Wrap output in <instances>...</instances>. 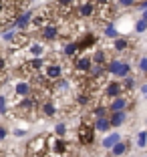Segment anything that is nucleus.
<instances>
[{
    "mask_svg": "<svg viewBox=\"0 0 147 157\" xmlns=\"http://www.w3.org/2000/svg\"><path fill=\"white\" fill-rule=\"evenodd\" d=\"M77 133H79V143L81 145H91L93 141H95L97 131H95V127H93V117L91 115L81 119V125H79Z\"/></svg>",
    "mask_w": 147,
    "mask_h": 157,
    "instance_id": "1",
    "label": "nucleus"
},
{
    "mask_svg": "<svg viewBox=\"0 0 147 157\" xmlns=\"http://www.w3.org/2000/svg\"><path fill=\"white\" fill-rule=\"evenodd\" d=\"M38 75L42 78H46L48 83H55V81L63 78V65H59V63H44V67L41 69Z\"/></svg>",
    "mask_w": 147,
    "mask_h": 157,
    "instance_id": "2",
    "label": "nucleus"
},
{
    "mask_svg": "<svg viewBox=\"0 0 147 157\" xmlns=\"http://www.w3.org/2000/svg\"><path fill=\"white\" fill-rule=\"evenodd\" d=\"M26 149H28V155H30V157H41L42 153L46 151V135H38V137H34L30 143L26 145Z\"/></svg>",
    "mask_w": 147,
    "mask_h": 157,
    "instance_id": "3",
    "label": "nucleus"
},
{
    "mask_svg": "<svg viewBox=\"0 0 147 157\" xmlns=\"http://www.w3.org/2000/svg\"><path fill=\"white\" fill-rule=\"evenodd\" d=\"M91 67H93L91 56H79V59L75 60V71H73V75H89Z\"/></svg>",
    "mask_w": 147,
    "mask_h": 157,
    "instance_id": "4",
    "label": "nucleus"
},
{
    "mask_svg": "<svg viewBox=\"0 0 147 157\" xmlns=\"http://www.w3.org/2000/svg\"><path fill=\"white\" fill-rule=\"evenodd\" d=\"M75 6H77V14L81 18L93 16V12H95V2H93V0H81V2H77Z\"/></svg>",
    "mask_w": 147,
    "mask_h": 157,
    "instance_id": "5",
    "label": "nucleus"
},
{
    "mask_svg": "<svg viewBox=\"0 0 147 157\" xmlns=\"http://www.w3.org/2000/svg\"><path fill=\"white\" fill-rule=\"evenodd\" d=\"M123 95V87H121V83L119 81H109V83L105 85V97L107 99H117V97H121Z\"/></svg>",
    "mask_w": 147,
    "mask_h": 157,
    "instance_id": "6",
    "label": "nucleus"
},
{
    "mask_svg": "<svg viewBox=\"0 0 147 157\" xmlns=\"http://www.w3.org/2000/svg\"><path fill=\"white\" fill-rule=\"evenodd\" d=\"M28 42H30V36H28L26 33H16L14 38L10 40V48H12V51H18V48H24Z\"/></svg>",
    "mask_w": 147,
    "mask_h": 157,
    "instance_id": "7",
    "label": "nucleus"
},
{
    "mask_svg": "<svg viewBox=\"0 0 147 157\" xmlns=\"http://www.w3.org/2000/svg\"><path fill=\"white\" fill-rule=\"evenodd\" d=\"M30 18H32V12H30V10H26L24 14H18V18L14 20V22L10 24V26H12V28H18L20 33H22L24 28H26L28 24H30Z\"/></svg>",
    "mask_w": 147,
    "mask_h": 157,
    "instance_id": "8",
    "label": "nucleus"
},
{
    "mask_svg": "<svg viewBox=\"0 0 147 157\" xmlns=\"http://www.w3.org/2000/svg\"><path fill=\"white\" fill-rule=\"evenodd\" d=\"M97 42V36L93 33H89V34H83V36L77 40V48L79 51H85V48H89V46H93Z\"/></svg>",
    "mask_w": 147,
    "mask_h": 157,
    "instance_id": "9",
    "label": "nucleus"
},
{
    "mask_svg": "<svg viewBox=\"0 0 147 157\" xmlns=\"http://www.w3.org/2000/svg\"><path fill=\"white\" fill-rule=\"evenodd\" d=\"M42 33V38L44 40H56L59 38V24H48L41 30Z\"/></svg>",
    "mask_w": 147,
    "mask_h": 157,
    "instance_id": "10",
    "label": "nucleus"
},
{
    "mask_svg": "<svg viewBox=\"0 0 147 157\" xmlns=\"http://www.w3.org/2000/svg\"><path fill=\"white\" fill-rule=\"evenodd\" d=\"M38 109L42 111V115H44V117H52L56 113V103L52 101V99H48V101H42L41 105H38Z\"/></svg>",
    "mask_w": 147,
    "mask_h": 157,
    "instance_id": "11",
    "label": "nucleus"
},
{
    "mask_svg": "<svg viewBox=\"0 0 147 157\" xmlns=\"http://www.w3.org/2000/svg\"><path fill=\"white\" fill-rule=\"evenodd\" d=\"M127 109V99L121 95V97H117V99H113L111 101V105H109V111L111 113H119V111H125Z\"/></svg>",
    "mask_w": 147,
    "mask_h": 157,
    "instance_id": "12",
    "label": "nucleus"
},
{
    "mask_svg": "<svg viewBox=\"0 0 147 157\" xmlns=\"http://www.w3.org/2000/svg\"><path fill=\"white\" fill-rule=\"evenodd\" d=\"M14 93H16L18 97L24 99V97H28V95L32 93V87H30V83H28V81H20V83L14 87Z\"/></svg>",
    "mask_w": 147,
    "mask_h": 157,
    "instance_id": "13",
    "label": "nucleus"
},
{
    "mask_svg": "<svg viewBox=\"0 0 147 157\" xmlns=\"http://www.w3.org/2000/svg\"><path fill=\"white\" fill-rule=\"evenodd\" d=\"M125 119H127V113H125V111L111 113V115H109V123H111V127H121V125L125 123Z\"/></svg>",
    "mask_w": 147,
    "mask_h": 157,
    "instance_id": "14",
    "label": "nucleus"
},
{
    "mask_svg": "<svg viewBox=\"0 0 147 157\" xmlns=\"http://www.w3.org/2000/svg\"><path fill=\"white\" fill-rule=\"evenodd\" d=\"M93 127H95V131H103V133H105L107 129H111L109 117H99V119H95L93 121Z\"/></svg>",
    "mask_w": 147,
    "mask_h": 157,
    "instance_id": "15",
    "label": "nucleus"
},
{
    "mask_svg": "<svg viewBox=\"0 0 147 157\" xmlns=\"http://www.w3.org/2000/svg\"><path fill=\"white\" fill-rule=\"evenodd\" d=\"M77 52H79L77 42H69V44H64V48H63V55L67 56V59H75V56H77Z\"/></svg>",
    "mask_w": 147,
    "mask_h": 157,
    "instance_id": "16",
    "label": "nucleus"
},
{
    "mask_svg": "<svg viewBox=\"0 0 147 157\" xmlns=\"http://www.w3.org/2000/svg\"><path fill=\"white\" fill-rule=\"evenodd\" d=\"M91 63H93V65H99V67H105V63H107V52L105 51H97L95 55H93Z\"/></svg>",
    "mask_w": 147,
    "mask_h": 157,
    "instance_id": "17",
    "label": "nucleus"
},
{
    "mask_svg": "<svg viewBox=\"0 0 147 157\" xmlns=\"http://www.w3.org/2000/svg\"><path fill=\"white\" fill-rule=\"evenodd\" d=\"M30 55L34 56V59H41V56L44 55V44H42V42H32L30 44Z\"/></svg>",
    "mask_w": 147,
    "mask_h": 157,
    "instance_id": "18",
    "label": "nucleus"
},
{
    "mask_svg": "<svg viewBox=\"0 0 147 157\" xmlns=\"http://www.w3.org/2000/svg\"><path fill=\"white\" fill-rule=\"evenodd\" d=\"M115 143H119V133H111L109 137L103 139V147H105V149H111Z\"/></svg>",
    "mask_w": 147,
    "mask_h": 157,
    "instance_id": "19",
    "label": "nucleus"
},
{
    "mask_svg": "<svg viewBox=\"0 0 147 157\" xmlns=\"http://www.w3.org/2000/svg\"><path fill=\"white\" fill-rule=\"evenodd\" d=\"M77 105L79 107H89L91 105V95H89V93H79L77 95Z\"/></svg>",
    "mask_w": 147,
    "mask_h": 157,
    "instance_id": "20",
    "label": "nucleus"
},
{
    "mask_svg": "<svg viewBox=\"0 0 147 157\" xmlns=\"http://www.w3.org/2000/svg\"><path fill=\"white\" fill-rule=\"evenodd\" d=\"M129 75H131V67H129L127 63H121V65H119V69H117V73H115V77L125 78V77H129Z\"/></svg>",
    "mask_w": 147,
    "mask_h": 157,
    "instance_id": "21",
    "label": "nucleus"
},
{
    "mask_svg": "<svg viewBox=\"0 0 147 157\" xmlns=\"http://www.w3.org/2000/svg\"><path fill=\"white\" fill-rule=\"evenodd\" d=\"M111 151H113V155H115V157L125 155V151H127V145H125L123 141H119V143H115L113 147H111Z\"/></svg>",
    "mask_w": 147,
    "mask_h": 157,
    "instance_id": "22",
    "label": "nucleus"
},
{
    "mask_svg": "<svg viewBox=\"0 0 147 157\" xmlns=\"http://www.w3.org/2000/svg\"><path fill=\"white\" fill-rule=\"evenodd\" d=\"M133 85H135V78L129 75V77H125V78H123L121 87H123V91H131V89H133Z\"/></svg>",
    "mask_w": 147,
    "mask_h": 157,
    "instance_id": "23",
    "label": "nucleus"
},
{
    "mask_svg": "<svg viewBox=\"0 0 147 157\" xmlns=\"http://www.w3.org/2000/svg\"><path fill=\"white\" fill-rule=\"evenodd\" d=\"M113 46H115L117 52H121V51H125V48H127V40H125V38H117Z\"/></svg>",
    "mask_w": 147,
    "mask_h": 157,
    "instance_id": "24",
    "label": "nucleus"
},
{
    "mask_svg": "<svg viewBox=\"0 0 147 157\" xmlns=\"http://www.w3.org/2000/svg\"><path fill=\"white\" fill-rule=\"evenodd\" d=\"M147 143V131H139L137 135V147H145Z\"/></svg>",
    "mask_w": 147,
    "mask_h": 157,
    "instance_id": "25",
    "label": "nucleus"
},
{
    "mask_svg": "<svg viewBox=\"0 0 147 157\" xmlns=\"http://www.w3.org/2000/svg\"><path fill=\"white\" fill-rule=\"evenodd\" d=\"M64 133H67V125H64V123H59L55 127V135H56V137H64Z\"/></svg>",
    "mask_w": 147,
    "mask_h": 157,
    "instance_id": "26",
    "label": "nucleus"
},
{
    "mask_svg": "<svg viewBox=\"0 0 147 157\" xmlns=\"http://www.w3.org/2000/svg\"><path fill=\"white\" fill-rule=\"evenodd\" d=\"M105 36H109V38H115L117 36V30H115V26H113V24H107V28H105Z\"/></svg>",
    "mask_w": 147,
    "mask_h": 157,
    "instance_id": "27",
    "label": "nucleus"
},
{
    "mask_svg": "<svg viewBox=\"0 0 147 157\" xmlns=\"http://www.w3.org/2000/svg\"><path fill=\"white\" fill-rule=\"evenodd\" d=\"M145 30H147V22L139 18L137 22H135V33H145Z\"/></svg>",
    "mask_w": 147,
    "mask_h": 157,
    "instance_id": "28",
    "label": "nucleus"
},
{
    "mask_svg": "<svg viewBox=\"0 0 147 157\" xmlns=\"http://www.w3.org/2000/svg\"><path fill=\"white\" fill-rule=\"evenodd\" d=\"M117 4H119L121 8H129L131 4H135V0H117Z\"/></svg>",
    "mask_w": 147,
    "mask_h": 157,
    "instance_id": "29",
    "label": "nucleus"
},
{
    "mask_svg": "<svg viewBox=\"0 0 147 157\" xmlns=\"http://www.w3.org/2000/svg\"><path fill=\"white\" fill-rule=\"evenodd\" d=\"M139 69H141V73H145V75H147V56L139 60Z\"/></svg>",
    "mask_w": 147,
    "mask_h": 157,
    "instance_id": "30",
    "label": "nucleus"
},
{
    "mask_svg": "<svg viewBox=\"0 0 147 157\" xmlns=\"http://www.w3.org/2000/svg\"><path fill=\"white\" fill-rule=\"evenodd\" d=\"M14 34H16V30H8V33H4V36H2V38H4L6 42H10L14 38Z\"/></svg>",
    "mask_w": 147,
    "mask_h": 157,
    "instance_id": "31",
    "label": "nucleus"
},
{
    "mask_svg": "<svg viewBox=\"0 0 147 157\" xmlns=\"http://www.w3.org/2000/svg\"><path fill=\"white\" fill-rule=\"evenodd\" d=\"M0 113L6 115V97H0Z\"/></svg>",
    "mask_w": 147,
    "mask_h": 157,
    "instance_id": "32",
    "label": "nucleus"
},
{
    "mask_svg": "<svg viewBox=\"0 0 147 157\" xmlns=\"http://www.w3.org/2000/svg\"><path fill=\"white\" fill-rule=\"evenodd\" d=\"M24 133H26V131H24V129H16V131H14V135H16V137H22Z\"/></svg>",
    "mask_w": 147,
    "mask_h": 157,
    "instance_id": "33",
    "label": "nucleus"
},
{
    "mask_svg": "<svg viewBox=\"0 0 147 157\" xmlns=\"http://www.w3.org/2000/svg\"><path fill=\"white\" fill-rule=\"evenodd\" d=\"M6 137V129L4 127H0V139H4Z\"/></svg>",
    "mask_w": 147,
    "mask_h": 157,
    "instance_id": "34",
    "label": "nucleus"
},
{
    "mask_svg": "<svg viewBox=\"0 0 147 157\" xmlns=\"http://www.w3.org/2000/svg\"><path fill=\"white\" fill-rule=\"evenodd\" d=\"M141 20H145V22H147V10H143V16H141Z\"/></svg>",
    "mask_w": 147,
    "mask_h": 157,
    "instance_id": "35",
    "label": "nucleus"
},
{
    "mask_svg": "<svg viewBox=\"0 0 147 157\" xmlns=\"http://www.w3.org/2000/svg\"><path fill=\"white\" fill-rule=\"evenodd\" d=\"M141 93H143V95H147V85H143V89H141Z\"/></svg>",
    "mask_w": 147,
    "mask_h": 157,
    "instance_id": "36",
    "label": "nucleus"
}]
</instances>
